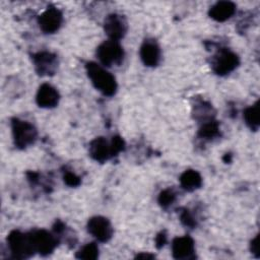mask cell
<instances>
[{
    "instance_id": "1",
    "label": "cell",
    "mask_w": 260,
    "mask_h": 260,
    "mask_svg": "<svg viewBox=\"0 0 260 260\" xmlns=\"http://www.w3.org/2000/svg\"><path fill=\"white\" fill-rule=\"evenodd\" d=\"M86 73L93 86L103 94L112 96L117 91V81L114 75L107 71L102 65L95 62H87L85 65Z\"/></svg>"
},
{
    "instance_id": "2",
    "label": "cell",
    "mask_w": 260,
    "mask_h": 260,
    "mask_svg": "<svg viewBox=\"0 0 260 260\" xmlns=\"http://www.w3.org/2000/svg\"><path fill=\"white\" fill-rule=\"evenodd\" d=\"M7 244L12 257L15 259H26L36 253L29 233L14 230L8 235Z\"/></svg>"
},
{
    "instance_id": "3",
    "label": "cell",
    "mask_w": 260,
    "mask_h": 260,
    "mask_svg": "<svg viewBox=\"0 0 260 260\" xmlns=\"http://www.w3.org/2000/svg\"><path fill=\"white\" fill-rule=\"evenodd\" d=\"M11 129L13 141L17 148L24 149L35 143L38 132L36 127L29 122L13 118L11 120Z\"/></svg>"
},
{
    "instance_id": "4",
    "label": "cell",
    "mask_w": 260,
    "mask_h": 260,
    "mask_svg": "<svg viewBox=\"0 0 260 260\" xmlns=\"http://www.w3.org/2000/svg\"><path fill=\"white\" fill-rule=\"evenodd\" d=\"M96 56L104 66H118L123 62L124 50L118 41L108 40L96 48Z\"/></svg>"
},
{
    "instance_id": "5",
    "label": "cell",
    "mask_w": 260,
    "mask_h": 260,
    "mask_svg": "<svg viewBox=\"0 0 260 260\" xmlns=\"http://www.w3.org/2000/svg\"><path fill=\"white\" fill-rule=\"evenodd\" d=\"M240 64L239 56L229 49H220L211 60V67L214 73L223 76L233 72Z\"/></svg>"
},
{
    "instance_id": "6",
    "label": "cell",
    "mask_w": 260,
    "mask_h": 260,
    "mask_svg": "<svg viewBox=\"0 0 260 260\" xmlns=\"http://www.w3.org/2000/svg\"><path fill=\"white\" fill-rule=\"evenodd\" d=\"M32 247L36 253L42 256H48L58 245V237L46 230H35L29 232Z\"/></svg>"
},
{
    "instance_id": "7",
    "label": "cell",
    "mask_w": 260,
    "mask_h": 260,
    "mask_svg": "<svg viewBox=\"0 0 260 260\" xmlns=\"http://www.w3.org/2000/svg\"><path fill=\"white\" fill-rule=\"evenodd\" d=\"M31 59L37 73L41 76H51L58 68V58L51 52H38L32 55Z\"/></svg>"
},
{
    "instance_id": "8",
    "label": "cell",
    "mask_w": 260,
    "mask_h": 260,
    "mask_svg": "<svg viewBox=\"0 0 260 260\" xmlns=\"http://www.w3.org/2000/svg\"><path fill=\"white\" fill-rule=\"evenodd\" d=\"M88 233L99 242L106 243L113 237V226L107 217L96 215L92 216L87 221Z\"/></svg>"
},
{
    "instance_id": "9",
    "label": "cell",
    "mask_w": 260,
    "mask_h": 260,
    "mask_svg": "<svg viewBox=\"0 0 260 260\" xmlns=\"http://www.w3.org/2000/svg\"><path fill=\"white\" fill-rule=\"evenodd\" d=\"M127 21L125 17L118 13L109 14L104 21V30L109 37V40L119 41L127 32Z\"/></svg>"
},
{
    "instance_id": "10",
    "label": "cell",
    "mask_w": 260,
    "mask_h": 260,
    "mask_svg": "<svg viewBox=\"0 0 260 260\" xmlns=\"http://www.w3.org/2000/svg\"><path fill=\"white\" fill-rule=\"evenodd\" d=\"M62 21V12L56 7H48L38 18L39 26L45 34H54L60 28Z\"/></svg>"
},
{
    "instance_id": "11",
    "label": "cell",
    "mask_w": 260,
    "mask_h": 260,
    "mask_svg": "<svg viewBox=\"0 0 260 260\" xmlns=\"http://www.w3.org/2000/svg\"><path fill=\"white\" fill-rule=\"evenodd\" d=\"M172 254L178 260L194 259L196 256L193 239L189 236L175 238L172 242Z\"/></svg>"
},
{
    "instance_id": "12",
    "label": "cell",
    "mask_w": 260,
    "mask_h": 260,
    "mask_svg": "<svg viewBox=\"0 0 260 260\" xmlns=\"http://www.w3.org/2000/svg\"><path fill=\"white\" fill-rule=\"evenodd\" d=\"M139 55L145 66L155 67L160 61V48L155 40L146 39L140 47Z\"/></svg>"
},
{
    "instance_id": "13",
    "label": "cell",
    "mask_w": 260,
    "mask_h": 260,
    "mask_svg": "<svg viewBox=\"0 0 260 260\" xmlns=\"http://www.w3.org/2000/svg\"><path fill=\"white\" fill-rule=\"evenodd\" d=\"M60 94L58 90L49 83L42 84L37 92L36 102L39 107L45 109H51L58 105Z\"/></svg>"
},
{
    "instance_id": "14",
    "label": "cell",
    "mask_w": 260,
    "mask_h": 260,
    "mask_svg": "<svg viewBox=\"0 0 260 260\" xmlns=\"http://www.w3.org/2000/svg\"><path fill=\"white\" fill-rule=\"evenodd\" d=\"M89 155L99 162H105L113 157L111 141L109 142L105 137H96L89 143Z\"/></svg>"
},
{
    "instance_id": "15",
    "label": "cell",
    "mask_w": 260,
    "mask_h": 260,
    "mask_svg": "<svg viewBox=\"0 0 260 260\" xmlns=\"http://www.w3.org/2000/svg\"><path fill=\"white\" fill-rule=\"evenodd\" d=\"M236 12V4L231 1H219L209 9V16L219 22L231 18Z\"/></svg>"
},
{
    "instance_id": "16",
    "label": "cell",
    "mask_w": 260,
    "mask_h": 260,
    "mask_svg": "<svg viewBox=\"0 0 260 260\" xmlns=\"http://www.w3.org/2000/svg\"><path fill=\"white\" fill-rule=\"evenodd\" d=\"M179 180L181 187L188 192H192L202 185V177L195 170H186Z\"/></svg>"
},
{
    "instance_id": "17",
    "label": "cell",
    "mask_w": 260,
    "mask_h": 260,
    "mask_svg": "<svg viewBox=\"0 0 260 260\" xmlns=\"http://www.w3.org/2000/svg\"><path fill=\"white\" fill-rule=\"evenodd\" d=\"M260 107H259V101H257L253 106H250L245 109L244 111V120L247 126L253 130L257 131L260 126Z\"/></svg>"
},
{
    "instance_id": "18",
    "label": "cell",
    "mask_w": 260,
    "mask_h": 260,
    "mask_svg": "<svg viewBox=\"0 0 260 260\" xmlns=\"http://www.w3.org/2000/svg\"><path fill=\"white\" fill-rule=\"evenodd\" d=\"M219 134V125L216 121L209 120L202 124L198 131V135L204 139H211Z\"/></svg>"
},
{
    "instance_id": "19",
    "label": "cell",
    "mask_w": 260,
    "mask_h": 260,
    "mask_svg": "<svg viewBox=\"0 0 260 260\" xmlns=\"http://www.w3.org/2000/svg\"><path fill=\"white\" fill-rule=\"evenodd\" d=\"M99 247L95 243H87L86 245L82 246L75 254V257L77 259H86V260H92L96 259L99 257Z\"/></svg>"
},
{
    "instance_id": "20",
    "label": "cell",
    "mask_w": 260,
    "mask_h": 260,
    "mask_svg": "<svg viewBox=\"0 0 260 260\" xmlns=\"http://www.w3.org/2000/svg\"><path fill=\"white\" fill-rule=\"evenodd\" d=\"M175 200H176V193L170 188L162 190L159 193L158 198H157V201H158L159 205L164 208H167L170 205H172Z\"/></svg>"
},
{
    "instance_id": "21",
    "label": "cell",
    "mask_w": 260,
    "mask_h": 260,
    "mask_svg": "<svg viewBox=\"0 0 260 260\" xmlns=\"http://www.w3.org/2000/svg\"><path fill=\"white\" fill-rule=\"evenodd\" d=\"M111 147H112L113 156H115L125 148V142L120 136H113L111 140Z\"/></svg>"
},
{
    "instance_id": "22",
    "label": "cell",
    "mask_w": 260,
    "mask_h": 260,
    "mask_svg": "<svg viewBox=\"0 0 260 260\" xmlns=\"http://www.w3.org/2000/svg\"><path fill=\"white\" fill-rule=\"evenodd\" d=\"M180 218L182 223L188 228H194L196 225V220L194 219L193 215L190 213L188 209L182 211V213L180 214Z\"/></svg>"
},
{
    "instance_id": "23",
    "label": "cell",
    "mask_w": 260,
    "mask_h": 260,
    "mask_svg": "<svg viewBox=\"0 0 260 260\" xmlns=\"http://www.w3.org/2000/svg\"><path fill=\"white\" fill-rule=\"evenodd\" d=\"M63 179H64V182L66 183V185H68L70 187H76L80 184V178L71 172H66L64 174Z\"/></svg>"
},
{
    "instance_id": "24",
    "label": "cell",
    "mask_w": 260,
    "mask_h": 260,
    "mask_svg": "<svg viewBox=\"0 0 260 260\" xmlns=\"http://www.w3.org/2000/svg\"><path fill=\"white\" fill-rule=\"evenodd\" d=\"M250 250H251V253L254 254L256 257H259V235H257L252 241H251V244H250Z\"/></svg>"
},
{
    "instance_id": "25",
    "label": "cell",
    "mask_w": 260,
    "mask_h": 260,
    "mask_svg": "<svg viewBox=\"0 0 260 260\" xmlns=\"http://www.w3.org/2000/svg\"><path fill=\"white\" fill-rule=\"evenodd\" d=\"M167 242V236L165 235V233H160L156 236L155 238V244L157 248H161Z\"/></svg>"
},
{
    "instance_id": "26",
    "label": "cell",
    "mask_w": 260,
    "mask_h": 260,
    "mask_svg": "<svg viewBox=\"0 0 260 260\" xmlns=\"http://www.w3.org/2000/svg\"><path fill=\"white\" fill-rule=\"evenodd\" d=\"M135 258H139V259H152L154 258V255H151V254H148V253H140V254H137Z\"/></svg>"
}]
</instances>
